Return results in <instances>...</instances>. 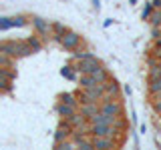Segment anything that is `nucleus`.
<instances>
[{"instance_id":"nucleus-1","label":"nucleus","mask_w":161,"mask_h":150,"mask_svg":"<svg viewBox=\"0 0 161 150\" xmlns=\"http://www.w3.org/2000/svg\"><path fill=\"white\" fill-rule=\"evenodd\" d=\"M0 52H6L12 58H26L30 54H34V50L30 48V44L26 40H4L0 44Z\"/></svg>"},{"instance_id":"nucleus-2","label":"nucleus","mask_w":161,"mask_h":150,"mask_svg":"<svg viewBox=\"0 0 161 150\" xmlns=\"http://www.w3.org/2000/svg\"><path fill=\"white\" fill-rule=\"evenodd\" d=\"M101 112L109 114V116H125V106L121 98H107L101 100Z\"/></svg>"},{"instance_id":"nucleus-3","label":"nucleus","mask_w":161,"mask_h":150,"mask_svg":"<svg viewBox=\"0 0 161 150\" xmlns=\"http://www.w3.org/2000/svg\"><path fill=\"white\" fill-rule=\"evenodd\" d=\"M30 22V18H26L24 14H16V16H2L0 18V30L8 32L10 28H22Z\"/></svg>"},{"instance_id":"nucleus-4","label":"nucleus","mask_w":161,"mask_h":150,"mask_svg":"<svg viewBox=\"0 0 161 150\" xmlns=\"http://www.w3.org/2000/svg\"><path fill=\"white\" fill-rule=\"evenodd\" d=\"M30 24H32L34 32H36L38 36H42V38L53 36V22H50V20L42 18V16H32L30 18Z\"/></svg>"},{"instance_id":"nucleus-5","label":"nucleus","mask_w":161,"mask_h":150,"mask_svg":"<svg viewBox=\"0 0 161 150\" xmlns=\"http://www.w3.org/2000/svg\"><path fill=\"white\" fill-rule=\"evenodd\" d=\"M73 126H70V122L67 118H60V122H58V126L57 130H54V134H53V140H54V144H60V142H64V140H69L70 136H73Z\"/></svg>"},{"instance_id":"nucleus-6","label":"nucleus","mask_w":161,"mask_h":150,"mask_svg":"<svg viewBox=\"0 0 161 150\" xmlns=\"http://www.w3.org/2000/svg\"><path fill=\"white\" fill-rule=\"evenodd\" d=\"M60 46L67 50V52H73V50L83 46V36H80L79 32H75V30H69L63 36V40H60Z\"/></svg>"},{"instance_id":"nucleus-7","label":"nucleus","mask_w":161,"mask_h":150,"mask_svg":"<svg viewBox=\"0 0 161 150\" xmlns=\"http://www.w3.org/2000/svg\"><path fill=\"white\" fill-rule=\"evenodd\" d=\"M99 66H101V60H99L97 54H95V56H91V58L77 60V62H75V68H77L79 74H93Z\"/></svg>"},{"instance_id":"nucleus-8","label":"nucleus","mask_w":161,"mask_h":150,"mask_svg":"<svg viewBox=\"0 0 161 150\" xmlns=\"http://www.w3.org/2000/svg\"><path fill=\"white\" fill-rule=\"evenodd\" d=\"M93 142L97 150H115L121 146L119 138H115V136H93Z\"/></svg>"},{"instance_id":"nucleus-9","label":"nucleus","mask_w":161,"mask_h":150,"mask_svg":"<svg viewBox=\"0 0 161 150\" xmlns=\"http://www.w3.org/2000/svg\"><path fill=\"white\" fill-rule=\"evenodd\" d=\"M80 106H73V104H67V102H58L54 104V114H57L58 118H70L75 112H79Z\"/></svg>"},{"instance_id":"nucleus-10","label":"nucleus","mask_w":161,"mask_h":150,"mask_svg":"<svg viewBox=\"0 0 161 150\" xmlns=\"http://www.w3.org/2000/svg\"><path fill=\"white\" fill-rule=\"evenodd\" d=\"M105 96L107 98H121V84L115 78H111L109 82H105Z\"/></svg>"},{"instance_id":"nucleus-11","label":"nucleus","mask_w":161,"mask_h":150,"mask_svg":"<svg viewBox=\"0 0 161 150\" xmlns=\"http://www.w3.org/2000/svg\"><path fill=\"white\" fill-rule=\"evenodd\" d=\"M14 80H16V70L0 66V86H4L8 82H14Z\"/></svg>"},{"instance_id":"nucleus-12","label":"nucleus","mask_w":161,"mask_h":150,"mask_svg":"<svg viewBox=\"0 0 161 150\" xmlns=\"http://www.w3.org/2000/svg\"><path fill=\"white\" fill-rule=\"evenodd\" d=\"M60 76L67 78V80H75V82H77V80H79V72H77V68H75V64L73 62L64 64V66L60 68Z\"/></svg>"},{"instance_id":"nucleus-13","label":"nucleus","mask_w":161,"mask_h":150,"mask_svg":"<svg viewBox=\"0 0 161 150\" xmlns=\"http://www.w3.org/2000/svg\"><path fill=\"white\" fill-rule=\"evenodd\" d=\"M80 112L85 114L87 118H91V116H95V114L101 110V102H87V104H80Z\"/></svg>"},{"instance_id":"nucleus-14","label":"nucleus","mask_w":161,"mask_h":150,"mask_svg":"<svg viewBox=\"0 0 161 150\" xmlns=\"http://www.w3.org/2000/svg\"><path fill=\"white\" fill-rule=\"evenodd\" d=\"M69 32V28H67V24H63V22H53V38L57 40V42L60 44V40H63V36Z\"/></svg>"},{"instance_id":"nucleus-15","label":"nucleus","mask_w":161,"mask_h":150,"mask_svg":"<svg viewBox=\"0 0 161 150\" xmlns=\"http://www.w3.org/2000/svg\"><path fill=\"white\" fill-rule=\"evenodd\" d=\"M77 84H79V88H91V86H95V84H99V82H97V78H95L93 74H79Z\"/></svg>"},{"instance_id":"nucleus-16","label":"nucleus","mask_w":161,"mask_h":150,"mask_svg":"<svg viewBox=\"0 0 161 150\" xmlns=\"http://www.w3.org/2000/svg\"><path fill=\"white\" fill-rule=\"evenodd\" d=\"M93 76L97 78L99 84H105V82H109V80H111V72H109V68H105L103 64H101V66L93 72Z\"/></svg>"},{"instance_id":"nucleus-17","label":"nucleus","mask_w":161,"mask_h":150,"mask_svg":"<svg viewBox=\"0 0 161 150\" xmlns=\"http://www.w3.org/2000/svg\"><path fill=\"white\" fill-rule=\"evenodd\" d=\"M58 100L60 102H67V104H73V106H80V100H79L77 92H63V94H58Z\"/></svg>"},{"instance_id":"nucleus-18","label":"nucleus","mask_w":161,"mask_h":150,"mask_svg":"<svg viewBox=\"0 0 161 150\" xmlns=\"http://www.w3.org/2000/svg\"><path fill=\"white\" fill-rule=\"evenodd\" d=\"M91 56H95V52L93 50H89V48H85V50H73V54H70V62H77V60H85V58H91Z\"/></svg>"},{"instance_id":"nucleus-19","label":"nucleus","mask_w":161,"mask_h":150,"mask_svg":"<svg viewBox=\"0 0 161 150\" xmlns=\"http://www.w3.org/2000/svg\"><path fill=\"white\" fill-rule=\"evenodd\" d=\"M67 120L70 122V126H73V128H79V126H83V124H87V122H89V118L85 116V114L80 112V110H79V112H75L73 116L67 118Z\"/></svg>"},{"instance_id":"nucleus-20","label":"nucleus","mask_w":161,"mask_h":150,"mask_svg":"<svg viewBox=\"0 0 161 150\" xmlns=\"http://www.w3.org/2000/svg\"><path fill=\"white\" fill-rule=\"evenodd\" d=\"M161 92V78H147V96Z\"/></svg>"},{"instance_id":"nucleus-21","label":"nucleus","mask_w":161,"mask_h":150,"mask_svg":"<svg viewBox=\"0 0 161 150\" xmlns=\"http://www.w3.org/2000/svg\"><path fill=\"white\" fill-rule=\"evenodd\" d=\"M40 38H42V36H28V38H26V42L30 44V48L34 50V54H36V52H40V50H42V46H44V44H42V40H40Z\"/></svg>"},{"instance_id":"nucleus-22","label":"nucleus","mask_w":161,"mask_h":150,"mask_svg":"<svg viewBox=\"0 0 161 150\" xmlns=\"http://www.w3.org/2000/svg\"><path fill=\"white\" fill-rule=\"evenodd\" d=\"M77 148H80V150H93V148H95L93 136H85V138L77 140Z\"/></svg>"},{"instance_id":"nucleus-23","label":"nucleus","mask_w":161,"mask_h":150,"mask_svg":"<svg viewBox=\"0 0 161 150\" xmlns=\"http://www.w3.org/2000/svg\"><path fill=\"white\" fill-rule=\"evenodd\" d=\"M14 62H16V58H12V56H10V54H6V52H0V66L12 68Z\"/></svg>"},{"instance_id":"nucleus-24","label":"nucleus","mask_w":161,"mask_h":150,"mask_svg":"<svg viewBox=\"0 0 161 150\" xmlns=\"http://www.w3.org/2000/svg\"><path fill=\"white\" fill-rule=\"evenodd\" d=\"M151 26H161V8H155L153 14H151V18L147 20Z\"/></svg>"},{"instance_id":"nucleus-25","label":"nucleus","mask_w":161,"mask_h":150,"mask_svg":"<svg viewBox=\"0 0 161 150\" xmlns=\"http://www.w3.org/2000/svg\"><path fill=\"white\" fill-rule=\"evenodd\" d=\"M153 10H155V6H153V2H145V8H143V12H141V20H149L151 18V14H153Z\"/></svg>"},{"instance_id":"nucleus-26","label":"nucleus","mask_w":161,"mask_h":150,"mask_svg":"<svg viewBox=\"0 0 161 150\" xmlns=\"http://www.w3.org/2000/svg\"><path fill=\"white\" fill-rule=\"evenodd\" d=\"M147 78H161V62L147 68Z\"/></svg>"},{"instance_id":"nucleus-27","label":"nucleus","mask_w":161,"mask_h":150,"mask_svg":"<svg viewBox=\"0 0 161 150\" xmlns=\"http://www.w3.org/2000/svg\"><path fill=\"white\" fill-rule=\"evenodd\" d=\"M149 104L153 108L155 116H161V98H149Z\"/></svg>"},{"instance_id":"nucleus-28","label":"nucleus","mask_w":161,"mask_h":150,"mask_svg":"<svg viewBox=\"0 0 161 150\" xmlns=\"http://www.w3.org/2000/svg\"><path fill=\"white\" fill-rule=\"evenodd\" d=\"M151 38H161V26H151Z\"/></svg>"},{"instance_id":"nucleus-29","label":"nucleus","mask_w":161,"mask_h":150,"mask_svg":"<svg viewBox=\"0 0 161 150\" xmlns=\"http://www.w3.org/2000/svg\"><path fill=\"white\" fill-rule=\"evenodd\" d=\"M0 88H2V92H4V94H10V92H12V82L4 84V86H0Z\"/></svg>"},{"instance_id":"nucleus-30","label":"nucleus","mask_w":161,"mask_h":150,"mask_svg":"<svg viewBox=\"0 0 161 150\" xmlns=\"http://www.w3.org/2000/svg\"><path fill=\"white\" fill-rule=\"evenodd\" d=\"M157 48H161V38H155V40H153V44H151V48H149V50H157Z\"/></svg>"},{"instance_id":"nucleus-31","label":"nucleus","mask_w":161,"mask_h":150,"mask_svg":"<svg viewBox=\"0 0 161 150\" xmlns=\"http://www.w3.org/2000/svg\"><path fill=\"white\" fill-rule=\"evenodd\" d=\"M93 8L99 12V10H101V0H93Z\"/></svg>"},{"instance_id":"nucleus-32","label":"nucleus","mask_w":161,"mask_h":150,"mask_svg":"<svg viewBox=\"0 0 161 150\" xmlns=\"http://www.w3.org/2000/svg\"><path fill=\"white\" fill-rule=\"evenodd\" d=\"M111 24H113V18H107V20H105V22H103V26H105V28H109Z\"/></svg>"},{"instance_id":"nucleus-33","label":"nucleus","mask_w":161,"mask_h":150,"mask_svg":"<svg viewBox=\"0 0 161 150\" xmlns=\"http://www.w3.org/2000/svg\"><path fill=\"white\" fill-rule=\"evenodd\" d=\"M139 130H141V134H145V132H147V124H141Z\"/></svg>"},{"instance_id":"nucleus-34","label":"nucleus","mask_w":161,"mask_h":150,"mask_svg":"<svg viewBox=\"0 0 161 150\" xmlns=\"http://www.w3.org/2000/svg\"><path fill=\"white\" fill-rule=\"evenodd\" d=\"M151 2H153L155 8H161V0H151Z\"/></svg>"},{"instance_id":"nucleus-35","label":"nucleus","mask_w":161,"mask_h":150,"mask_svg":"<svg viewBox=\"0 0 161 150\" xmlns=\"http://www.w3.org/2000/svg\"><path fill=\"white\" fill-rule=\"evenodd\" d=\"M123 92L127 94V96H131V88H129V86H125V88H123Z\"/></svg>"},{"instance_id":"nucleus-36","label":"nucleus","mask_w":161,"mask_h":150,"mask_svg":"<svg viewBox=\"0 0 161 150\" xmlns=\"http://www.w3.org/2000/svg\"><path fill=\"white\" fill-rule=\"evenodd\" d=\"M149 98H161V92H157V94H153V96H149Z\"/></svg>"}]
</instances>
